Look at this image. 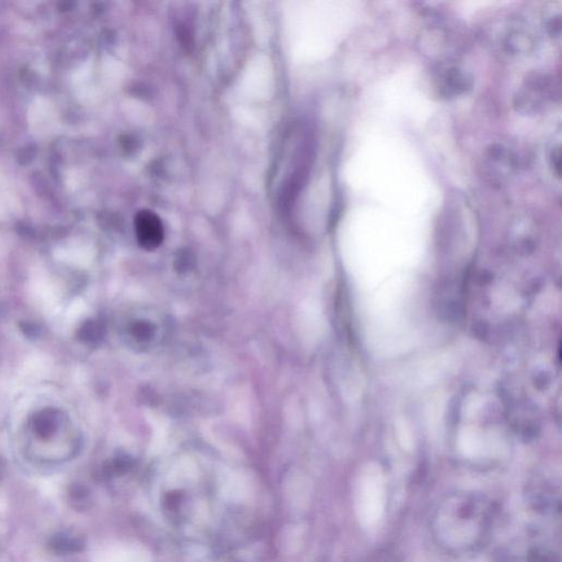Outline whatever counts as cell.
<instances>
[{"label":"cell","instance_id":"obj_1","mask_svg":"<svg viewBox=\"0 0 562 562\" xmlns=\"http://www.w3.org/2000/svg\"><path fill=\"white\" fill-rule=\"evenodd\" d=\"M136 232L138 243L146 250H154L164 239L162 221L151 211H142L136 218Z\"/></svg>","mask_w":562,"mask_h":562},{"label":"cell","instance_id":"obj_2","mask_svg":"<svg viewBox=\"0 0 562 562\" xmlns=\"http://www.w3.org/2000/svg\"><path fill=\"white\" fill-rule=\"evenodd\" d=\"M383 488L379 484L365 485L359 489V517L363 522L372 525L379 520L383 511Z\"/></svg>","mask_w":562,"mask_h":562}]
</instances>
